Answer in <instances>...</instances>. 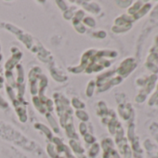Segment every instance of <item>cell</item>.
Returning <instances> with one entry per match:
<instances>
[{"instance_id":"6da1fadb","label":"cell","mask_w":158,"mask_h":158,"mask_svg":"<svg viewBox=\"0 0 158 158\" xmlns=\"http://www.w3.org/2000/svg\"><path fill=\"white\" fill-rule=\"evenodd\" d=\"M136 66H137V64H136V62H134V60L129 58L122 62L121 67L118 69L117 72L119 74H121L123 76H127L136 68Z\"/></svg>"},{"instance_id":"7a4b0ae2","label":"cell","mask_w":158,"mask_h":158,"mask_svg":"<svg viewBox=\"0 0 158 158\" xmlns=\"http://www.w3.org/2000/svg\"><path fill=\"white\" fill-rule=\"evenodd\" d=\"M156 80H157V76H156L155 74L151 75V76L148 78V81H147L146 85L144 86V89H143V90H142L141 93H142V94H145V95L147 96V95L153 89Z\"/></svg>"},{"instance_id":"3957f363","label":"cell","mask_w":158,"mask_h":158,"mask_svg":"<svg viewBox=\"0 0 158 158\" xmlns=\"http://www.w3.org/2000/svg\"><path fill=\"white\" fill-rule=\"evenodd\" d=\"M151 8H152V5H151L150 3H147V4L143 5V6L139 9V10L136 14H134V15L132 16L133 21L139 20V19H140L141 17H143L144 15H146V14L149 12V10H151Z\"/></svg>"},{"instance_id":"277c9868","label":"cell","mask_w":158,"mask_h":158,"mask_svg":"<svg viewBox=\"0 0 158 158\" xmlns=\"http://www.w3.org/2000/svg\"><path fill=\"white\" fill-rule=\"evenodd\" d=\"M141 8V2H139V1H137L129 10H128V14H130V15H134V14H136L139 10V9Z\"/></svg>"},{"instance_id":"5b68a950","label":"cell","mask_w":158,"mask_h":158,"mask_svg":"<svg viewBox=\"0 0 158 158\" xmlns=\"http://www.w3.org/2000/svg\"><path fill=\"white\" fill-rule=\"evenodd\" d=\"M147 61L157 65L158 64V53H153V52L151 53L147 58Z\"/></svg>"},{"instance_id":"8992f818","label":"cell","mask_w":158,"mask_h":158,"mask_svg":"<svg viewBox=\"0 0 158 158\" xmlns=\"http://www.w3.org/2000/svg\"><path fill=\"white\" fill-rule=\"evenodd\" d=\"M150 130L151 133L152 134V136L155 138V139L158 141V124L157 123H153L151 127H150Z\"/></svg>"},{"instance_id":"52a82bcc","label":"cell","mask_w":158,"mask_h":158,"mask_svg":"<svg viewBox=\"0 0 158 158\" xmlns=\"http://www.w3.org/2000/svg\"><path fill=\"white\" fill-rule=\"evenodd\" d=\"M145 66L147 67L148 70H150V71L152 72L153 73H158V66H157L156 64H153V63H152V62L146 61Z\"/></svg>"},{"instance_id":"ba28073f","label":"cell","mask_w":158,"mask_h":158,"mask_svg":"<svg viewBox=\"0 0 158 158\" xmlns=\"http://www.w3.org/2000/svg\"><path fill=\"white\" fill-rule=\"evenodd\" d=\"M134 128H135L134 124H133V123H130V125H129V127H128V139H129V140H131V141H132L133 139L135 138Z\"/></svg>"},{"instance_id":"9c48e42d","label":"cell","mask_w":158,"mask_h":158,"mask_svg":"<svg viewBox=\"0 0 158 158\" xmlns=\"http://www.w3.org/2000/svg\"><path fill=\"white\" fill-rule=\"evenodd\" d=\"M146 95L145 94H142V93H140V94H139L137 97H136V102H139V103H141V102H145V100H146Z\"/></svg>"},{"instance_id":"30bf717a","label":"cell","mask_w":158,"mask_h":158,"mask_svg":"<svg viewBox=\"0 0 158 158\" xmlns=\"http://www.w3.org/2000/svg\"><path fill=\"white\" fill-rule=\"evenodd\" d=\"M158 53V35L156 36L155 38V44H154V47L152 48L151 50V53Z\"/></svg>"},{"instance_id":"8fae6325","label":"cell","mask_w":158,"mask_h":158,"mask_svg":"<svg viewBox=\"0 0 158 158\" xmlns=\"http://www.w3.org/2000/svg\"><path fill=\"white\" fill-rule=\"evenodd\" d=\"M117 4H122V5H120V7L127 8V7H128L129 5L132 4V1H119V2H117Z\"/></svg>"},{"instance_id":"7c38bea8","label":"cell","mask_w":158,"mask_h":158,"mask_svg":"<svg viewBox=\"0 0 158 158\" xmlns=\"http://www.w3.org/2000/svg\"><path fill=\"white\" fill-rule=\"evenodd\" d=\"M155 104L158 105V97H157V100H156V102H155Z\"/></svg>"},{"instance_id":"4fadbf2b","label":"cell","mask_w":158,"mask_h":158,"mask_svg":"<svg viewBox=\"0 0 158 158\" xmlns=\"http://www.w3.org/2000/svg\"><path fill=\"white\" fill-rule=\"evenodd\" d=\"M156 90H158V85H157V89Z\"/></svg>"}]
</instances>
